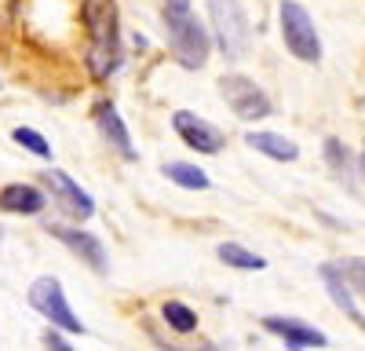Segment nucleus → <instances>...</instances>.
Here are the masks:
<instances>
[{
	"label": "nucleus",
	"instance_id": "obj_9",
	"mask_svg": "<svg viewBox=\"0 0 365 351\" xmlns=\"http://www.w3.org/2000/svg\"><path fill=\"white\" fill-rule=\"evenodd\" d=\"M44 187L51 190V201H58L63 209L73 216V220H88L91 213H96V201H91L88 190H81L77 180H70L66 172H58V168H48L44 172Z\"/></svg>",
	"mask_w": 365,
	"mask_h": 351
},
{
	"label": "nucleus",
	"instance_id": "obj_12",
	"mask_svg": "<svg viewBox=\"0 0 365 351\" xmlns=\"http://www.w3.org/2000/svg\"><path fill=\"white\" fill-rule=\"evenodd\" d=\"M48 205L41 187H29V183H8L0 190V209L4 213H19V216H37Z\"/></svg>",
	"mask_w": 365,
	"mask_h": 351
},
{
	"label": "nucleus",
	"instance_id": "obj_17",
	"mask_svg": "<svg viewBox=\"0 0 365 351\" xmlns=\"http://www.w3.org/2000/svg\"><path fill=\"white\" fill-rule=\"evenodd\" d=\"M161 315H165V322H168L175 333H194V330H197V315H194V307L179 304V300H165Z\"/></svg>",
	"mask_w": 365,
	"mask_h": 351
},
{
	"label": "nucleus",
	"instance_id": "obj_5",
	"mask_svg": "<svg viewBox=\"0 0 365 351\" xmlns=\"http://www.w3.org/2000/svg\"><path fill=\"white\" fill-rule=\"evenodd\" d=\"M208 15H212V26H216L220 48H223L230 58H241V55L249 51L252 29H249L245 15H241L237 0H208Z\"/></svg>",
	"mask_w": 365,
	"mask_h": 351
},
{
	"label": "nucleus",
	"instance_id": "obj_11",
	"mask_svg": "<svg viewBox=\"0 0 365 351\" xmlns=\"http://www.w3.org/2000/svg\"><path fill=\"white\" fill-rule=\"evenodd\" d=\"M96 125H99V132H103V139L113 146V151L120 154V158H128V161H135V146H132V136H128V128H125V121H120V113H117V106L113 103H99L96 106Z\"/></svg>",
	"mask_w": 365,
	"mask_h": 351
},
{
	"label": "nucleus",
	"instance_id": "obj_10",
	"mask_svg": "<svg viewBox=\"0 0 365 351\" xmlns=\"http://www.w3.org/2000/svg\"><path fill=\"white\" fill-rule=\"evenodd\" d=\"M263 330L274 333V337H282L289 347H325L329 337L314 326H307V322H299V318H282V315H267L263 318Z\"/></svg>",
	"mask_w": 365,
	"mask_h": 351
},
{
	"label": "nucleus",
	"instance_id": "obj_6",
	"mask_svg": "<svg viewBox=\"0 0 365 351\" xmlns=\"http://www.w3.org/2000/svg\"><path fill=\"white\" fill-rule=\"evenodd\" d=\"M29 304H34L51 326H58V330H66V333H84V326H81V318L70 311V304H66V292H63V282L58 278H51V275H44V278H37L34 285H29Z\"/></svg>",
	"mask_w": 365,
	"mask_h": 351
},
{
	"label": "nucleus",
	"instance_id": "obj_23",
	"mask_svg": "<svg viewBox=\"0 0 365 351\" xmlns=\"http://www.w3.org/2000/svg\"><path fill=\"white\" fill-rule=\"evenodd\" d=\"M358 326H361V330H365V315H361V318H358Z\"/></svg>",
	"mask_w": 365,
	"mask_h": 351
},
{
	"label": "nucleus",
	"instance_id": "obj_2",
	"mask_svg": "<svg viewBox=\"0 0 365 351\" xmlns=\"http://www.w3.org/2000/svg\"><path fill=\"white\" fill-rule=\"evenodd\" d=\"M165 29H168V44L179 66L187 70H201L208 63V51H212V37L208 29L194 19L190 11V0H165Z\"/></svg>",
	"mask_w": 365,
	"mask_h": 351
},
{
	"label": "nucleus",
	"instance_id": "obj_3",
	"mask_svg": "<svg viewBox=\"0 0 365 351\" xmlns=\"http://www.w3.org/2000/svg\"><path fill=\"white\" fill-rule=\"evenodd\" d=\"M278 22H282V41L285 48L299 58V63H318L322 58V41H318V29L311 11L296 4V0H285L278 8Z\"/></svg>",
	"mask_w": 365,
	"mask_h": 351
},
{
	"label": "nucleus",
	"instance_id": "obj_19",
	"mask_svg": "<svg viewBox=\"0 0 365 351\" xmlns=\"http://www.w3.org/2000/svg\"><path fill=\"white\" fill-rule=\"evenodd\" d=\"M15 143H22L26 151L37 154V158H51V143L41 132H34V128H15Z\"/></svg>",
	"mask_w": 365,
	"mask_h": 351
},
{
	"label": "nucleus",
	"instance_id": "obj_18",
	"mask_svg": "<svg viewBox=\"0 0 365 351\" xmlns=\"http://www.w3.org/2000/svg\"><path fill=\"white\" fill-rule=\"evenodd\" d=\"M336 268H340V275L347 278V285H351L354 292H361V297H365V256H351V260H340Z\"/></svg>",
	"mask_w": 365,
	"mask_h": 351
},
{
	"label": "nucleus",
	"instance_id": "obj_7",
	"mask_svg": "<svg viewBox=\"0 0 365 351\" xmlns=\"http://www.w3.org/2000/svg\"><path fill=\"white\" fill-rule=\"evenodd\" d=\"M172 128L187 146H194L197 154H220L223 143H227V136L216 125L205 121V117H197V113H190V110H175L172 113Z\"/></svg>",
	"mask_w": 365,
	"mask_h": 351
},
{
	"label": "nucleus",
	"instance_id": "obj_22",
	"mask_svg": "<svg viewBox=\"0 0 365 351\" xmlns=\"http://www.w3.org/2000/svg\"><path fill=\"white\" fill-rule=\"evenodd\" d=\"M361 180H365V151H361Z\"/></svg>",
	"mask_w": 365,
	"mask_h": 351
},
{
	"label": "nucleus",
	"instance_id": "obj_14",
	"mask_svg": "<svg viewBox=\"0 0 365 351\" xmlns=\"http://www.w3.org/2000/svg\"><path fill=\"white\" fill-rule=\"evenodd\" d=\"M245 143L252 146V151L274 158V161H296L299 158V146L289 136H278V132H249Z\"/></svg>",
	"mask_w": 365,
	"mask_h": 351
},
{
	"label": "nucleus",
	"instance_id": "obj_20",
	"mask_svg": "<svg viewBox=\"0 0 365 351\" xmlns=\"http://www.w3.org/2000/svg\"><path fill=\"white\" fill-rule=\"evenodd\" d=\"M325 158L336 172H347V165H351V154H347V146L340 139H325Z\"/></svg>",
	"mask_w": 365,
	"mask_h": 351
},
{
	"label": "nucleus",
	"instance_id": "obj_1",
	"mask_svg": "<svg viewBox=\"0 0 365 351\" xmlns=\"http://www.w3.org/2000/svg\"><path fill=\"white\" fill-rule=\"evenodd\" d=\"M81 22L88 29V70L91 77H110L120 66V29H117V4L113 0H84Z\"/></svg>",
	"mask_w": 365,
	"mask_h": 351
},
{
	"label": "nucleus",
	"instance_id": "obj_8",
	"mask_svg": "<svg viewBox=\"0 0 365 351\" xmlns=\"http://www.w3.org/2000/svg\"><path fill=\"white\" fill-rule=\"evenodd\" d=\"M48 230H51V238H58V242H63L73 256H81L91 271H99V275H106V271H110L106 245L96 238V234H88V230H81V227H66V223H51Z\"/></svg>",
	"mask_w": 365,
	"mask_h": 351
},
{
	"label": "nucleus",
	"instance_id": "obj_15",
	"mask_svg": "<svg viewBox=\"0 0 365 351\" xmlns=\"http://www.w3.org/2000/svg\"><path fill=\"white\" fill-rule=\"evenodd\" d=\"M216 256L227 263V268H237V271H263V268H267V260H263L259 253L237 245V242H223V245L216 249Z\"/></svg>",
	"mask_w": 365,
	"mask_h": 351
},
{
	"label": "nucleus",
	"instance_id": "obj_16",
	"mask_svg": "<svg viewBox=\"0 0 365 351\" xmlns=\"http://www.w3.org/2000/svg\"><path fill=\"white\" fill-rule=\"evenodd\" d=\"M165 176H168L172 183L187 187V190H205V187H208L205 168H197V165H190V161H168V165H165Z\"/></svg>",
	"mask_w": 365,
	"mask_h": 351
},
{
	"label": "nucleus",
	"instance_id": "obj_4",
	"mask_svg": "<svg viewBox=\"0 0 365 351\" xmlns=\"http://www.w3.org/2000/svg\"><path fill=\"white\" fill-rule=\"evenodd\" d=\"M220 96L227 99V106L241 117V121H263V117L274 113L270 96L263 92L252 77H245V73H227V77H220Z\"/></svg>",
	"mask_w": 365,
	"mask_h": 351
},
{
	"label": "nucleus",
	"instance_id": "obj_21",
	"mask_svg": "<svg viewBox=\"0 0 365 351\" xmlns=\"http://www.w3.org/2000/svg\"><path fill=\"white\" fill-rule=\"evenodd\" d=\"M44 344H48V347H55V351H70V344H66L63 337H58V333H55L51 326L44 330Z\"/></svg>",
	"mask_w": 365,
	"mask_h": 351
},
{
	"label": "nucleus",
	"instance_id": "obj_13",
	"mask_svg": "<svg viewBox=\"0 0 365 351\" xmlns=\"http://www.w3.org/2000/svg\"><path fill=\"white\" fill-rule=\"evenodd\" d=\"M318 275H322V282H325V289H329L332 304H336L344 315H351V318L358 322L361 315H358V304H354V289L347 285V278L340 275V268H336V263H322V268H318Z\"/></svg>",
	"mask_w": 365,
	"mask_h": 351
}]
</instances>
